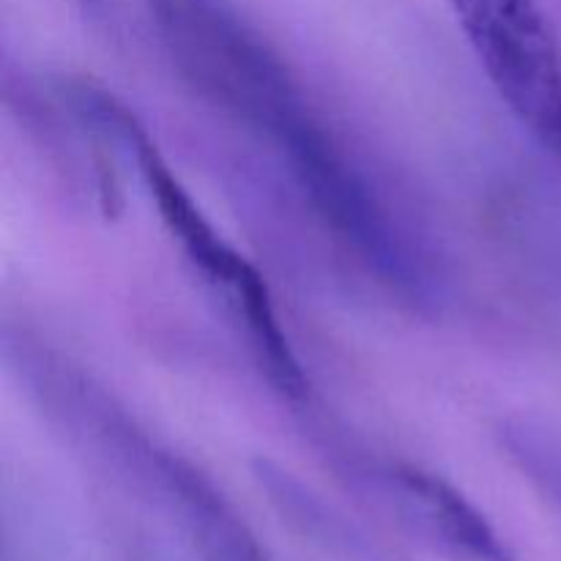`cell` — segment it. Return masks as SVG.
<instances>
[{"label":"cell","instance_id":"6da1fadb","mask_svg":"<svg viewBox=\"0 0 561 561\" xmlns=\"http://www.w3.org/2000/svg\"><path fill=\"white\" fill-rule=\"evenodd\" d=\"M175 71L283 159L321 222L392 294L431 305L436 277L288 64L228 0H142Z\"/></svg>","mask_w":561,"mask_h":561},{"label":"cell","instance_id":"7a4b0ae2","mask_svg":"<svg viewBox=\"0 0 561 561\" xmlns=\"http://www.w3.org/2000/svg\"><path fill=\"white\" fill-rule=\"evenodd\" d=\"M55 96L82 131L96 137L102 146H115V151L135 164L137 179L142 181V190L157 208L164 230L239 323L274 392L290 403L310 398V378L279 321L263 274L214 228L184 181L170 170L168 159L135 110L107 88L88 80H60L55 85Z\"/></svg>","mask_w":561,"mask_h":561},{"label":"cell","instance_id":"3957f363","mask_svg":"<svg viewBox=\"0 0 561 561\" xmlns=\"http://www.w3.org/2000/svg\"><path fill=\"white\" fill-rule=\"evenodd\" d=\"M520 129L561 164V44L540 0H447Z\"/></svg>","mask_w":561,"mask_h":561},{"label":"cell","instance_id":"277c9868","mask_svg":"<svg viewBox=\"0 0 561 561\" xmlns=\"http://www.w3.org/2000/svg\"><path fill=\"white\" fill-rule=\"evenodd\" d=\"M80 444L162 496L203 561H272L225 493L195 463L142 431L113 398L91 411Z\"/></svg>","mask_w":561,"mask_h":561},{"label":"cell","instance_id":"5b68a950","mask_svg":"<svg viewBox=\"0 0 561 561\" xmlns=\"http://www.w3.org/2000/svg\"><path fill=\"white\" fill-rule=\"evenodd\" d=\"M359 477L389 518L444 561H515L485 513L436 471L409 460H367Z\"/></svg>","mask_w":561,"mask_h":561}]
</instances>
